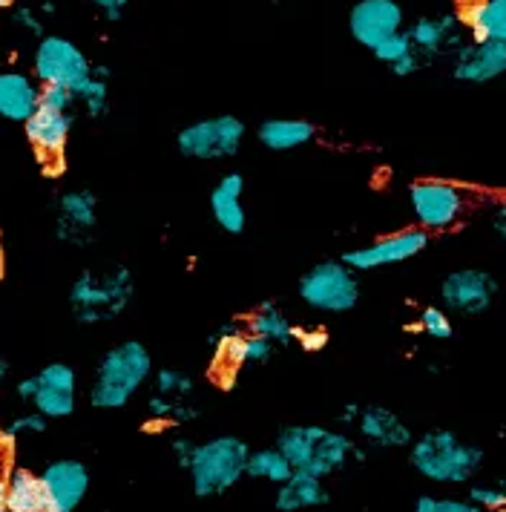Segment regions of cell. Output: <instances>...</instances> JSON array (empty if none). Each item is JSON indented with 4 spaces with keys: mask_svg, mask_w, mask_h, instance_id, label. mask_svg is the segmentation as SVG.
Returning <instances> with one entry per match:
<instances>
[{
    "mask_svg": "<svg viewBox=\"0 0 506 512\" xmlns=\"http://www.w3.org/2000/svg\"><path fill=\"white\" fill-rule=\"evenodd\" d=\"M274 446L288 458L294 472H305L322 481L343 472L351 461H366V452L348 435L320 426V423L285 426L279 429Z\"/></svg>",
    "mask_w": 506,
    "mask_h": 512,
    "instance_id": "obj_1",
    "label": "cell"
},
{
    "mask_svg": "<svg viewBox=\"0 0 506 512\" xmlns=\"http://www.w3.org/2000/svg\"><path fill=\"white\" fill-rule=\"evenodd\" d=\"M483 449L475 443L463 441L452 429H429L409 446V464L412 469L443 487H460L469 484L483 469Z\"/></svg>",
    "mask_w": 506,
    "mask_h": 512,
    "instance_id": "obj_2",
    "label": "cell"
},
{
    "mask_svg": "<svg viewBox=\"0 0 506 512\" xmlns=\"http://www.w3.org/2000/svg\"><path fill=\"white\" fill-rule=\"evenodd\" d=\"M150 377H153V357L147 346L138 340H124L110 351H104V357L98 360L90 403L104 412L124 409Z\"/></svg>",
    "mask_w": 506,
    "mask_h": 512,
    "instance_id": "obj_3",
    "label": "cell"
},
{
    "mask_svg": "<svg viewBox=\"0 0 506 512\" xmlns=\"http://www.w3.org/2000/svg\"><path fill=\"white\" fill-rule=\"evenodd\" d=\"M136 282L130 268L113 265L104 271H84L69 288V308L81 326H98L121 317L133 303Z\"/></svg>",
    "mask_w": 506,
    "mask_h": 512,
    "instance_id": "obj_4",
    "label": "cell"
},
{
    "mask_svg": "<svg viewBox=\"0 0 506 512\" xmlns=\"http://www.w3.org/2000/svg\"><path fill=\"white\" fill-rule=\"evenodd\" d=\"M251 446L236 435H216L205 443H196L187 466L190 487L196 498H216L233 489L245 478Z\"/></svg>",
    "mask_w": 506,
    "mask_h": 512,
    "instance_id": "obj_5",
    "label": "cell"
},
{
    "mask_svg": "<svg viewBox=\"0 0 506 512\" xmlns=\"http://www.w3.org/2000/svg\"><path fill=\"white\" fill-rule=\"evenodd\" d=\"M299 300L322 314H345L360 303V280L343 259H325L302 274Z\"/></svg>",
    "mask_w": 506,
    "mask_h": 512,
    "instance_id": "obj_6",
    "label": "cell"
},
{
    "mask_svg": "<svg viewBox=\"0 0 506 512\" xmlns=\"http://www.w3.org/2000/svg\"><path fill=\"white\" fill-rule=\"evenodd\" d=\"M245 121L236 116H213L187 124L176 136V147L184 159L196 162H219V159H233L245 141Z\"/></svg>",
    "mask_w": 506,
    "mask_h": 512,
    "instance_id": "obj_7",
    "label": "cell"
},
{
    "mask_svg": "<svg viewBox=\"0 0 506 512\" xmlns=\"http://www.w3.org/2000/svg\"><path fill=\"white\" fill-rule=\"evenodd\" d=\"M409 205L420 231H449L466 210V193L446 179H420L409 185Z\"/></svg>",
    "mask_w": 506,
    "mask_h": 512,
    "instance_id": "obj_8",
    "label": "cell"
},
{
    "mask_svg": "<svg viewBox=\"0 0 506 512\" xmlns=\"http://www.w3.org/2000/svg\"><path fill=\"white\" fill-rule=\"evenodd\" d=\"M35 75L44 87H64L69 93H78L90 81L92 64L69 38L44 35L35 49Z\"/></svg>",
    "mask_w": 506,
    "mask_h": 512,
    "instance_id": "obj_9",
    "label": "cell"
},
{
    "mask_svg": "<svg viewBox=\"0 0 506 512\" xmlns=\"http://www.w3.org/2000/svg\"><path fill=\"white\" fill-rule=\"evenodd\" d=\"M432 236L420 228H403V231H394L389 236H380L374 242H368L363 248H354V251H345L343 262L354 271V274H366L374 268H386V265H400L406 259L420 256L429 248Z\"/></svg>",
    "mask_w": 506,
    "mask_h": 512,
    "instance_id": "obj_10",
    "label": "cell"
},
{
    "mask_svg": "<svg viewBox=\"0 0 506 512\" xmlns=\"http://www.w3.org/2000/svg\"><path fill=\"white\" fill-rule=\"evenodd\" d=\"M498 297V282L483 268H460L440 282V308L452 314L478 317L489 311Z\"/></svg>",
    "mask_w": 506,
    "mask_h": 512,
    "instance_id": "obj_11",
    "label": "cell"
},
{
    "mask_svg": "<svg viewBox=\"0 0 506 512\" xmlns=\"http://www.w3.org/2000/svg\"><path fill=\"white\" fill-rule=\"evenodd\" d=\"M348 32L360 47L374 49L403 32V6L397 0H357L348 15Z\"/></svg>",
    "mask_w": 506,
    "mask_h": 512,
    "instance_id": "obj_12",
    "label": "cell"
},
{
    "mask_svg": "<svg viewBox=\"0 0 506 512\" xmlns=\"http://www.w3.org/2000/svg\"><path fill=\"white\" fill-rule=\"evenodd\" d=\"M41 484L46 492V512H75L90 492V469L75 458H61L41 472Z\"/></svg>",
    "mask_w": 506,
    "mask_h": 512,
    "instance_id": "obj_13",
    "label": "cell"
},
{
    "mask_svg": "<svg viewBox=\"0 0 506 512\" xmlns=\"http://www.w3.org/2000/svg\"><path fill=\"white\" fill-rule=\"evenodd\" d=\"M452 55V78L460 84H489L506 75V44L501 41H466Z\"/></svg>",
    "mask_w": 506,
    "mask_h": 512,
    "instance_id": "obj_14",
    "label": "cell"
},
{
    "mask_svg": "<svg viewBox=\"0 0 506 512\" xmlns=\"http://www.w3.org/2000/svg\"><path fill=\"white\" fill-rule=\"evenodd\" d=\"M98 231V196L92 190H69L58 199V236L69 245H87Z\"/></svg>",
    "mask_w": 506,
    "mask_h": 512,
    "instance_id": "obj_15",
    "label": "cell"
},
{
    "mask_svg": "<svg viewBox=\"0 0 506 512\" xmlns=\"http://www.w3.org/2000/svg\"><path fill=\"white\" fill-rule=\"evenodd\" d=\"M354 429L360 432V438L368 446H377V449H406L414 441L406 420L397 412H391L389 406H377V403H366L360 409V418L354 423Z\"/></svg>",
    "mask_w": 506,
    "mask_h": 512,
    "instance_id": "obj_16",
    "label": "cell"
},
{
    "mask_svg": "<svg viewBox=\"0 0 506 512\" xmlns=\"http://www.w3.org/2000/svg\"><path fill=\"white\" fill-rule=\"evenodd\" d=\"M26 139L35 147V153L41 156V162H61L64 150H67L69 130H72V113H55L38 107L23 124Z\"/></svg>",
    "mask_w": 506,
    "mask_h": 512,
    "instance_id": "obj_17",
    "label": "cell"
},
{
    "mask_svg": "<svg viewBox=\"0 0 506 512\" xmlns=\"http://www.w3.org/2000/svg\"><path fill=\"white\" fill-rule=\"evenodd\" d=\"M412 47L423 55L432 58L440 52H458L466 41H463V24L458 15L443 12V15H429V18H417L409 29Z\"/></svg>",
    "mask_w": 506,
    "mask_h": 512,
    "instance_id": "obj_18",
    "label": "cell"
},
{
    "mask_svg": "<svg viewBox=\"0 0 506 512\" xmlns=\"http://www.w3.org/2000/svg\"><path fill=\"white\" fill-rule=\"evenodd\" d=\"M242 193H245V179L242 173H228L222 176L216 187L210 190V213L216 219V225L230 236H239L248 225V213L242 205Z\"/></svg>",
    "mask_w": 506,
    "mask_h": 512,
    "instance_id": "obj_19",
    "label": "cell"
},
{
    "mask_svg": "<svg viewBox=\"0 0 506 512\" xmlns=\"http://www.w3.org/2000/svg\"><path fill=\"white\" fill-rule=\"evenodd\" d=\"M242 343H245V326L230 323L222 326L213 337H210V363H213V377L230 386L233 377L245 369V354H242Z\"/></svg>",
    "mask_w": 506,
    "mask_h": 512,
    "instance_id": "obj_20",
    "label": "cell"
},
{
    "mask_svg": "<svg viewBox=\"0 0 506 512\" xmlns=\"http://www.w3.org/2000/svg\"><path fill=\"white\" fill-rule=\"evenodd\" d=\"M328 501H331V492H328L322 478L305 475V472H294L285 484L276 487L274 507L279 512H302L325 507Z\"/></svg>",
    "mask_w": 506,
    "mask_h": 512,
    "instance_id": "obj_21",
    "label": "cell"
},
{
    "mask_svg": "<svg viewBox=\"0 0 506 512\" xmlns=\"http://www.w3.org/2000/svg\"><path fill=\"white\" fill-rule=\"evenodd\" d=\"M469 41H501L506 44V0H472L458 15Z\"/></svg>",
    "mask_w": 506,
    "mask_h": 512,
    "instance_id": "obj_22",
    "label": "cell"
},
{
    "mask_svg": "<svg viewBox=\"0 0 506 512\" xmlns=\"http://www.w3.org/2000/svg\"><path fill=\"white\" fill-rule=\"evenodd\" d=\"M38 87L29 75L23 72H0V118L6 121H21L38 110Z\"/></svg>",
    "mask_w": 506,
    "mask_h": 512,
    "instance_id": "obj_23",
    "label": "cell"
},
{
    "mask_svg": "<svg viewBox=\"0 0 506 512\" xmlns=\"http://www.w3.org/2000/svg\"><path fill=\"white\" fill-rule=\"evenodd\" d=\"M256 139L262 147L285 153V150H297L317 139V127L305 118H268L259 124Z\"/></svg>",
    "mask_w": 506,
    "mask_h": 512,
    "instance_id": "obj_24",
    "label": "cell"
},
{
    "mask_svg": "<svg viewBox=\"0 0 506 512\" xmlns=\"http://www.w3.org/2000/svg\"><path fill=\"white\" fill-rule=\"evenodd\" d=\"M6 510L9 512H46V492L41 475L26 466H15L6 475Z\"/></svg>",
    "mask_w": 506,
    "mask_h": 512,
    "instance_id": "obj_25",
    "label": "cell"
},
{
    "mask_svg": "<svg viewBox=\"0 0 506 512\" xmlns=\"http://www.w3.org/2000/svg\"><path fill=\"white\" fill-rule=\"evenodd\" d=\"M245 331L248 334H256V337H265L268 343L274 346H288L294 343V326L291 320L285 317V311L276 303H262L245 323Z\"/></svg>",
    "mask_w": 506,
    "mask_h": 512,
    "instance_id": "obj_26",
    "label": "cell"
},
{
    "mask_svg": "<svg viewBox=\"0 0 506 512\" xmlns=\"http://www.w3.org/2000/svg\"><path fill=\"white\" fill-rule=\"evenodd\" d=\"M294 475V466L288 464V458L276 449V446H262V449H251L248 464H245V478L253 481H265V484H285Z\"/></svg>",
    "mask_w": 506,
    "mask_h": 512,
    "instance_id": "obj_27",
    "label": "cell"
},
{
    "mask_svg": "<svg viewBox=\"0 0 506 512\" xmlns=\"http://www.w3.org/2000/svg\"><path fill=\"white\" fill-rule=\"evenodd\" d=\"M107 75L110 72L104 70V67H92L90 81L75 93V98L84 104L87 116L101 118L107 113V107H110V84H107Z\"/></svg>",
    "mask_w": 506,
    "mask_h": 512,
    "instance_id": "obj_28",
    "label": "cell"
},
{
    "mask_svg": "<svg viewBox=\"0 0 506 512\" xmlns=\"http://www.w3.org/2000/svg\"><path fill=\"white\" fill-rule=\"evenodd\" d=\"M153 395L176 400V403H193V377L179 369H159L153 372Z\"/></svg>",
    "mask_w": 506,
    "mask_h": 512,
    "instance_id": "obj_29",
    "label": "cell"
},
{
    "mask_svg": "<svg viewBox=\"0 0 506 512\" xmlns=\"http://www.w3.org/2000/svg\"><path fill=\"white\" fill-rule=\"evenodd\" d=\"M32 403H35V412L44 415L46 420L69 418L75 412V395L44 389V386H38V395L32 397Z\"/></svg>",
    "mask_w": 506,
    "mask_h": 512,
    "instance_id": "obj_30",
    "label": "cell"
},
{
    "mask_svg": "<svg viewBox=\"0 0 506 512\" xmlns=\"http://www.w3.org/2000/svg\"><path fill=\"white\" fill-rule=\"evenodd\" d=\"M35 377H38V386H44V389L67 392V395L78 392V374L67 363H49Z\"/></svg>",
    "mask_w": 506,
    "mask_h": 512,
    "instance_id": "obj_31",
    "label": "cell"
},
{
    "mask_svg": "<svg viewBox=\"0 0 506 512\" xmlns=\"http://www.w3.org/2000/svg\"><path fill=\"white\" fill-rule=\"evenodd\" d=\"M420 328H423L426 337H432L437 343L452 340V334H455V326H452L449 311H443V308H437V305L423 308V314H420Z\"/></svg>",
    "mask_w": 506,
    "mask_h": 512,
    "instance_id": "obj_32",
    "label": "cell"
},
{
    "mask_svg": "<svg viewBox=\"0 0 506 512\" xmlns=\"http://www.w3.org/2000/svg\"><path fill=\"white\" fill-rule=\"evenodd\" d=\"M412 512H483L469 498H449V495H420Z\"/></svg>",
    "mask_w": 506,
    "mask_h": 512,
    "instance_id": "obj_33",
    "label": "cell"
},
{
    "mask_svg": "<svg viewBox=\"0 0 506 512\" xmlns=\"http://www.w3.org/2000/svg\"><path fill=\"white\" fill-rule=\"evenodd\" d=\"M466 498H469L475 507H481L483 512L506 510V495L498 484H475V487H469V495H466Z\"/></svg>",
    "mask_w": 506,
    "mask_h": 512,
    "instance_id": "obj_34",
    "label": "cell"
},
{
    "mask_svg": "<svg viewBox=\"0 0 506 512\" xmlns=\"http://www.w3.org/2000/svg\"><path fill=\"white\" fill-rule=\"evenodd\" d=\"M412 52H414L412 38H409V32L403 29V32L391 35L389 41H383L380 47L374 49V58H377V61H383L386 67H391V64H397L400 58H406V55H412Z\"/></svg>",
    "mask_w": 506,
    "mask_h": 512,
    "instance_id": "obj_35",
    "label": "cell"
},
{
    "mask_svg": "<svg viewBox=\"0 0 506 512\" xmlns=\"http://www.w3.org/2000/svg\"><path fill=\"white\" fill-rule=\"evenodd\" d=\"M46 429V418L44 415H38V412H29V415H21V418H15L6 429H3V441L6 443H15L18 438H26V435H41Z\"/></svg>",
    "mask_w": 506,
    "mask_h": 512,
    "instance_id": "obj_36",
    "label": "cell"
},
{
    "mask_svg": "<svg viewBox=\"0 0 506 512\" xmlns=\"http://www.w3.org/2000/svg\"><path fill=\"white\" fill-rule=\"evenodd\" d=\"M75 104H78L75 93H69L64 87H41V93H38V107H44V110L72 113Z\"/></svg>",
    "mask_w": 506,
    "mask_h": 512,
    "instance_id": "obj_37",
    "label": "cell"
},
{
    "mask_svg": "<svg viewBox=\"0 0 506 512\" xmlns=\"http://www.w3.org/2000/svg\"><path fill=\"white\" fill-rule=\"evenodd\" d=\"M276 346L268 343L265 337H256L245 331V343H242V354H245V366H262L274 357Z\"/></svg>",
    "mask_w": 506,
    "mask_h": 512,
    "instance_id": "obj_38",
    "label": "cell"
},
{
    "mask_svg": "<svg viewBox=\"0 0 506 512\" xmlns=\"http://www.w3.org/2000/svg\"><path fill=\"white\" fill-rule=\"evenodd\" d=\"M294 340L302 351H322L328 343V331L322 326H294Z\"/></svg>",
    "mask_w": 506,
    "mask_h": 512,
    "instance_id": "obj_39",
    "label": "cell"
},
{
    "mask_svg": "<svg viewBox=\"0 0 506 512\" xmlns=\"http://www.w3.org/2000/svg\"><path fill=\"white\" fill-rule=\"evenodd\" d=\"M423 67V55L414 49L412 55H406V58H400L397 64H391L389 70L391 75H397V78H409V75H414V72Z\"/></svg>",
    "mask_w": 506,
    "mask_h": 512,
    "instance_id": "obj_40",
    "label": "cell"
},
{
    "mask_svg": "<svg viewBox=\"0 0 506 512\" xmlns=\"http://www.w3.org/2000/svg\"><path fill=\"white\" fill-rule=\"evenodd\" d=\"M193 449H196V443L190 441V438H173V443H170V452H173L176 464L182 466V469H187V466H190Z\"/></svg>",
    "mask_w": 506,
    "mask_h": 512,
    "instance_id": "obj_41",
    "label": "cell"
},
{
    "mask_svg": "<svg viewBox=\"0 0 506 512\" xmlns=\"http://www.w3.org/2000/svg\"><path fill=\"white\" fill-rule=\"evenodd\" d=\"M87 3H92V6H98L110 21H115L118 15H121V9L130 3V0H87Z\"/></svg>",
    "mask_w": 506,
    "mask_h": 512,
    "instance_id": "obj_42",
    "label": "cell"
},
{
    "mask_svg": "<svg viewBox=\"0 0 506 512\" xmlns=\"http://www.w3.org/2000/svg\"><path fill=\"white\" fill-rule=\"evenodd\" d=\"M492 233H495L501 242H506V202H501L498 208L492 210Z\"/></svg>",
    "mask_w": 506,
    "mask_h": 512,
    "instance_id": "obj_43",
    "label": "cell"
},
{
    "mask_svg": "<svg viewBox=\"0 0 506 512\" xmlns=\"http://www.w3.org/2000/svg\"><path fill=\"white\" fill-rule=\"evenodd\" d=\"M15 21H18L21 26H26L29 32H35V35H41V29H44L41 21L32 15V9H18V12H15Z\"/></svg>",
    "mask_w": 506,
    "mask_h": 512,
    "instance_id": "obj_44",
    "label": "cell"
},
{
    "mask_svg": "<svg viewBox=\"0 0 506 512\" xmlns=\"http://www.w3.org/2000/svg\"><path fill=\"white\" fill-rule=\"evenodd\" d=\"M35 395H38V377L32 374V377H26V380L18 383V397L21 400H32Z\"/></svg>",
    "mask_w": 506,
    "mask_h": 512,
    "instance_id": "obj_45",
    "label": "cell"
},
{
    "mask_svg": "<svg viewBox=\"0 0 506 512\" xmlns=\"http://www.w3.org/2000/svg\"><path fill=\"white\" fill-rule=\"evenodd\" d=\"M360 409H363V403H348L343 412H340V423L343 426H354L357 418H360Z\"/></svg>",
    "mask_w": 506,
    "mask_h": 512,
    "instance_id": "obj_46",
    "label": "cell"
},
{
    "mask_svg": "<svg viewBox=\"0 0 506 512\" xmlns=\"http://www.w3.org/2000/svg\"><path fill=\"white\" fill-rule=\"evenodd\" d=\"M0 512H9L6 510V475H0Z\"/></svg>",
    "mask_w": 506,
    "mask_h": 512,
    "instance_id": "obj_47",
    "label": "cell"
},
{
    "mask_svg": "<svg viewBox=\"0 0 506 512\" xmlns=\"http://www.w3.org/2000/svg\"><path fill=\"white\" fill-rule=\"evenodd\" d=\"M6 372H9V366H6V357L0 354V383L6 380Z\"/></svg>",
    "mask_w": 506,
    "mask_h": 512,
    "instance_id": "obj_48",
    "label": "cell"
},
{
    "mask_svg": "<svg viewBox=\"0 0 506 512\" xmlns=\"http://www.w3.org/2000/svg\"><path fill=\"white\" fill-rule=\"evenodd\" d=\"M498 487L504 489V495H506V478H504V481H501V484H498Z\"/></svg>",
    "mask_w": 506,
    "mask_h": 512,
    "instance_id": "obj_49",
    "label": "cell"
},
{
    "mask_svg": "<svg viewBox=\"0 0 506 512\" xmlns=\"http://www.w3.org/2000/svg\"><path fill=\"white\" fill-rule=\"evenodd\" d=\"M0 3H3V0H0Z\"/></svg>",
    "mask_w": 506,
    "mask_h": 512,
    "instance_id": "obj_50",
    "label": "cell"
}]
</instances>
